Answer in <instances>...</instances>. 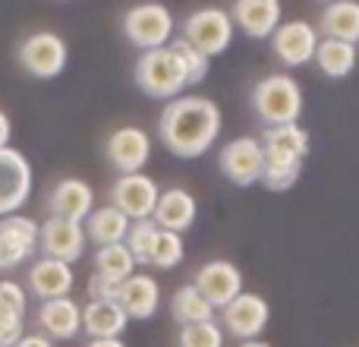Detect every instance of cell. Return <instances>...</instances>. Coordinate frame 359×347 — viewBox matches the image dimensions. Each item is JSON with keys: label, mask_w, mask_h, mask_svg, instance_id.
Returning <instances> with one entry per match:
<instances>
[{"label": "cell", "mask_w": 359, "mask_h": 347, "mask_svg": "<svg viewBox=\"0 0 359 347\" xmlns=\"http://www.w3.org/2000/svg\"><path fill=\"white\" fill-rule=\"evenodd\" d=\"M221 133V107L205 95H180L168 101L158 120L164 149L177 158H202Z\"/></svg>", "instance_id": "6da1fadb"}, {"label": "cell", "mask_w": 359, "mask_h": 347, "mask_svg": "<svg viewBox=\"0 0 359 347\" xmlns=\"http://www.w3.org/2000/svg\"><path fill=\"white\" fill-rule=\"evenodd\" d=\"M252 107L265 126L299 124V114H303V89H299V82L293 79V76L271 73L255 86Z\"/></svg>", "instance_id": "7a4b0ae2"}, {"label": "cell", "mask_w": 359, "mask_h": 347, "mask_svg": "<svg viewBox=\"0 0 359 347\" xmlns=\"http://www.w3.org/2000/svg\"><path fill=\"white\" fill-rule=\"evenodd\" d=\"M136 86L142 89L149 98H180V92L186 89V73L183 63L177 60V54L168 48L142 51V57L136 60Z\"/></svg>", "instance_id": "3957f363"}, {"label": "cell", "mask_w": 359, "mask_h": 347, "mask_svg": "<svg viewBox=\"0 0 359 347\" xmlns=\"http://www.w3.org/2000/svg\"><path fill=\"white\" fill-rule=\"evenodd\" d=\"M16 60L35 79H54L67 70L69 48L57 32H32L16 48Z\"/></svg>", "instance_id": "277c9868"}, {"label": "cell", "mask_w": 359, "mask_h": 347, "mask_svg": "<svg viewBox=\"0 0 359 347\" xmlns=\"http://www.w3.org/2000/svg\"><path fill=\"white\" fill-rule=\"evenodd\" d=\"M123 35L130 38V44L142 51H155V48H168L170 35H174V16L164 4H136L133 10H126L123 16Z\"/></svg>", "instance_id": "5b68a950"}, {"label": "cell", "mask_w": 359, "mask_h": 347, "mask_svg": "<svg viewBox=\"0 0 359 347\" xmlns=\"http://www.w3.org/2000/svg\"><path fill=\"white\" fill-rule=\"evenodd\" d=\"M233 32H236V25L230 19V13L217 10V6H205V10H196L183 19V38L196 51H202L208 60L230 48Z\"/></svg>", "instance_id": "8992f818"}, {"label": "cell", "mask_w": 359, "mask_h": 347, "mask_svg": "<svg viewBox=\"0 0 359 347\" xmlns=\"http://www.w3.org/2000/svg\"><path fill=\"white\" fill-rule=\"evenodd\" d=\"M268 319H271V306L259 294L243 291L236 300H230L221 310V329L224 335L236 338V341H259V335L265 332Z\"/></svg>", "instance_id": "52a82bcc"}, {"label": "cell", "mask_w": 359, "mask_h": 347, "mask_svg": "<svg viewBox=\"0 0 359 347\" xmlns=\"http://www.w3.org/2000/svg\"><path fill=\"white\" fill-rule=\"evenodd\" d=\"M32 164L19 149H0V218L16 215L32 196Z\"/></svg>", "instance_id": "ba28073f"}, {"label": "cell", "mask_w": 359, "mask_h": 347, "mask_svg": "<svg viewBox=\"0 0 359 347\" xmlns=\"http://www.w3.org/2000/svg\"><path fill=\"white\" fill-rule=\"evenodd\" d=\"M158 199H161V190L149 174H120L111 186V205L123 211L130 221L151 218Z\"/></svg>", "instance_id": "9c48e42d"}, {"label": "cell", "mask_w": 359, "mask_h": 347, "mask_svg": "<svg viewBox=\"0 0 359 347\" xmlns=\"http://www.w3.org/2000/svg\"><path fill=\"white\" fill-rule=\"evenodd\" d=\"M38 230H41V224L25 215L0 218V272H13L35 256Z\"/></svg>", "instance_id": "30bf717a"}, {"label": "cell", "mask_w": 359, "mask_h": 347, "mask_svg": "<svg viewBox=\"0 0 359 347\" xmlns=\"http://www.w3.org/2000/svg\"><path fill=\"white\" fill-rule=\"evenodd\" d=\"M86 243H88L86 228H82L79 221H67V218L50 215L48 221L41 224V230H38V249H41V256L60 259V262H67V266L82 259Z\"/></svg>", "instance_id": "8fae6325"}, {"label": "cell", "mask_w": 359, "mask_h": 347, "mask_svg": "<svg viewBox=\"0 0 359 347\" xmlns=\"http://www.w3.org/2000/svg\"><path fill=\"white\" fill-rule=\"evenodd\" d=\"M217 168L221 174L236 186H252L262 180V168H265V152H262L259 139H233L221 149L217 155Z\"/></svg>", "instance_id": "7c38bea8"}, {"label": "cell", "mask_w": 359, "mask_h": 347, "mask_svg": "<svg viewBox=\"0 0 359 347\" xmlns=\"http://www.w3.org/2000/svg\"><path fill=\"white\" fill-rule=\"evenodd\" d=\"M192 284L215 310H224L230 300H236L243 294V272L227 259H211L196 272Z\"/></svg>", "instance_id": "4fadbf2b"}, {"label": "cell", "mask_w": 359, "mask_h": 347, "mask_svg": "<svg viewBox=\"0 0 359 347\" xmlns=\"http://www.w3.org/2000/svg\"><path fill=\"white\" fill-rule=\"evenodd\" d=\"M104 155L111 162V168H117L120 174H142V168L151 158V139L139 126H120L107 136Z\"/></svg>", "instance_id": "5bb4252c"}, {"label": "cell", "mask_w": 359, "mask_h": 347, "mask_svg": "<svg viewBox=\"0 0 359 347\" xmlns=\"http://www.w3.org/2000/svg\"><path fill=\"white\" fill-rule=\"evenodd\" d=\"M318 32L312 29L303 19H290V22H280L278 32L271 35V48L278 54L280 63L287 67H303V63L316 60V48H318Z\"/></svg>", "instance_id": "9a60e30c"}, {"label": "cell", "mask_w": 359, "mask_h": 347, "mask_svg": "<svg viewBox=\"0 0 359 347\" xmlns=\"http://www.w3.org/2000/svg\"><path fill=\"white\" fill-rule=\"evenodd\" d=\"M48 211L54 218L86 224V218L95 211V190L79 177H63L50 186L48 192Z\"/></svg>", "instance_id": "2e32d148"}, {"label": "cell", "mask_w": 359, "mask_h": 347, "mask_svg": "<svg viewBox=\"0 0 359 347\" xmlns=\"http://www.w3.org/2000/svg\"><path fill=\"white\" fill-rule=\"evenodd\" d=\"M73 266H67V262L60 259H48V256H41V259H35L29 266V272H25V287H29V294H35L38 300H57V297H69V291H73Z\"/></svg>", "instance_id": "e0dca14e"}, {"label": "cell", "mask_w": 359, "mask_h": 347, "mask_svg": "<svg viewBox=\"0 0 359 347\" xmlns=\"http://www.w3.org/2000/svg\"><path fill=\"white\" fill-rule=\"evenodd\" d=\"M38 329L50 341H73L82 332V306L73 297L44 300L38 306Z\"/></svg>", "instance_id": "ac0fdd59"}, {"label": "cell", "mask_w": 359, "mask_h": 347, "mask_svg": "<svg viewBox=\"0 0 359 347\" xmlns=\"http://www.w3.org/2000/svg\"><path fill=\"white\" fill-rule=\"evenodd\" d=\"M230 19L246 38H271L280 25V0H233Z\"/></svg>", "instance_id": "d6986e66"}, {"label": "cell", "mask_w": 359, "mask_h": 347, "mask_svg": "<svg viewBox=\"0 0 359 347\" xmlns=\"http://www.w3.org/2000/svg\"><path fill=\"white\" fill-rule=\"evenodd\" d=\"M117 303L123 306V313L130 319L145 322V319H151L158 313V306H161V287H158V281L151 278V275L136 272L133 278H126L123 284H120Z\"/></svg>", "instance_id": "ffe728a7"}, {"label": "cell", "mask_w": 359, "mask_h": 347, "mask_svg": "<svg viewBox=\"0 0 359 347\" xmlns=\"http://www.w3.org/2000/svg\"><path fill=\"white\" fill-rule=\"evenodd\" d=\"M196 215H198V202L196 196H192L189 190H164L161 199H158L155 205V215H151V221L158 224L161 230H174V234H183V230H189L192 224H196Z\"/></svg>", "instance_id": "44dd1931"}, {"label": "cell", "mask_w": 359, "mask_h": 347, "mask_svg": "<svg viewBox=\"0 0 359 347\" xmlns=\"http://www.w3.org/2000/svg\"><path fill=\"white\" fill-rule=\"evenodd\" d=\"M130 325V316L117 300H88L82 306V332L88 338H120Z\"/></svg>", "instance_id": "7402d4cb"}, {"label": "cell", "mask_w": 359, "mask_h": 347, "mask_svg": "<svg viewBox=\"0 0 359 347\" xmlns=\"http://www.w3.org/2000/svg\"><path fill=\"white\" fill-rule=\"evenodd\" d=\"M318 29H322L325 38L356 44L359 41V4L356 0H331L322 10Z\"/></svg>", "instance_id": "603a6c76"}, {"label": "cell", "mask_w": 359, "mask_h": 347, "mask_svg": "<svg viewBox=\"0 0 359 347\" xmlns=\"http://www.w3.org/2000/svg\"><path fill=\"white\" fill-rule=\"evenodd\" d=\"M312 149L309 133L299 124H287V126H268L262 133V152L265 155H278V158H299L306 162Z\"/></svg>", "instance_id": "cb8c5ba5"}, {"label": "cell", "mask_w": 359, "mask_h": 347, "mask_svg": "<svg viewBox=\"0 0 359 347\" xmlns=\"http://www.w3.org/2000/svg\"><path fill=\"white\" fill-rule=\"evenodd\" d=\"M130 224L133 221L120 209H114V205H101V209H95L92 215L86 218L82 228H86V237L95 243V247H111V243L126 240Z\"/></svg>", "instance_id": "d4e9b609"}, {"label": "cell", "mask_w": 359, "mask_h": 347, "mask_svg": "<svg viewBox=\"0 0 359 347\" xmlns=\"http://www.w3.org/2000/svg\"><path fill=\"white\" fill-rule=\"evenodd\" d=\"M170 316L177 319V325H196V322H211L215 319V306L196 291V284H183L170 297Z\"/></svg>", "instance_id": "484cf974"}, {"label": "cell", "mask_w": 359, "mask_h": 347, "mask_svg": "<svg viewBox=\"0 0 359 347\" xmlns=\"http://www.w3.org/2000/svg\"><path fill=\"white\" fill-rule=\"evenodd\" d=\"M316 63L325 76L331 79H344L353 73L356 67V44L347 41H334V38H322L316 48Z\"/></svg>", "instance_id": "4316f807"}, {"label": "cell", "mask_w": 359, "mask_h": 347, "mask_svg": "<svg viewBox=\"0 0 359 347\" xmlns=\"http://www.w3.org/2000/svg\"><path fill=\"white\" fill-rule=\"evenodd\" d=\"M95 275L114 281V284H123L126 278H133L136 275V259L130 256L126 243L98 247V253H95Z\"/></svg>", "instance_id": "83f0119b"}, {"label": "cell", "mask_w": 359, "mask_h": 347, "mask_svg": "<svg viewBox=\"0 0 359 347\" xmlns=\"http://www.w3.org/2000/svg\"><path fill=\"white\" fill-rule=\"evenodd\" d=\"M303 174V162L299 158H278V155H265V168H262L259 183L271 192H287Z\"/></svg>", "instance_id": "f1b7e54d"}, {"label": "cell", "mask_w": 359, "mask_h": 347, "mask_svg": "<svg viewBox=\"0 0 359 347\" xmlns=\"http://www.w3.org/2000/svg\"><path fill=\"white\" fill-rule=\"evenodd\" d=\"M158 224L151 221V218H145V221H133L130 230H126V249H130V256L136 259V266H151V249H155V240H158Z\"/></svg>", "instance_id": "f546056e"}, {"label": "cell", "mask_w": 359, "mask_h": 347, "mask_svg": "<svg viewBox=\"0 0 359 347\" xmlns=\"http://www.w3.org/2000/svg\"><path fill=\"white\" fill-rule=\"evenodd\" d=\"M170 51L177 54V60L183 63V73H186V86H196L208 76V57L202 51H196L186 38H170Z\"/></svg>", "instance_id": "4dcf8cb0"}, {"label": "cell", "mask_w": 359, "mask_h": 347, "mask_svg": "<svg viewBox=\"0 0 359 347\" xmlns=\"http://www.w3.org/2000/svg\"><path fill=\"white\" fill-rule=\"evenodd\" d=\"M186 256V243H183V234H174V230H158V240H155V249H151V266L155 268H177Z\"/></svg>", "instance_id": "1f68e13d"}, {"label": "cell", "mask_w": 359, "mask_h": 347, "mask_svg": "<svg viewBox=\"0 0 359 347\" xmlns=\"http://www.w3.org/2000/svg\"><path fill=\"white\" fill-rule=\"evenodd\" d=\"M177 347H224V329L211 319V322L183 325L177 335Z\"/></svg>", "instance_id": "d6a6232c"}, {"label": "cell", "mask_w": 359, "mask_h": 347, "mask_svg": "<svg viewBox=\"0 0 359 347\" xmlns=\"http://www.w3.org/2000/svg\"><path fill=\"white\" fill-rule=\"evenodd\" d=\"M22 322H25V313L0 306V347H13L22 338Z\"/></svg>", "instance_id": "836d02e7"}, {"label": "cell", "mask_w": 359, "mask_h": 347, "mask_svg": "<svg viewBox=\"0 0 359 347\" xmlns=\"http://www.w3.org/2000/svg\"><path fill=\"white\" fill-rule=\"evenodd\" d=\"M0 306H10L16 313H25L29 306V294L19 281H0Z\"/></svg>", "instance_id": "e575fe53"}, {"label": "cell", "mask_w": 359, "mask_h": 347, "mask_svg": "<svg viewBox=\"0 0 359 347\" xmlns=\"http://www.w3.org/2000/svg\"><path fill=\"white\" fill-rule=\"evenodd\" d=\"M117 294H120V284L92 272V278H88V300H117Z\"/></svg>", "instance_id": "d590c367"}, {"label": "cell", "mask_w": 359, "mask_h": 347, "mask_svg": "<svg viewBox=\"0 0 359 347\" xmlns=\"http://www.w3.org/2000/svg\"><path fill=\"white\" fill-rule=\"evenodd\" d=\"M13 347H54V341H50V338H44L41 332H38V335H22Z\"/></svg>", "instance_id": "8d00e7d4"}, {"label": "cell", "mask_w": 359, "mask_h": 347, "mask_svg": "<svg viewBox=\"0 0 359 347\" xmlns=\"http://www.w3.org/2000/svg\"><path fill=\"white\" fill-rule=\"evenodd\" d=\"M10 136H13V124H10V117L0 111V149H6V145H10Z\"/></svg>", "instance_id": "74e56055"}, {"label": "cell", "mask_w": 359, "mask_h": 347, "mask_svg": "<svg viewBox=\"0 0 359 347\" xmlns=\"http://www.w3.org/2000/svg\"><path fill=\"white\" fill-rule=\"evenodd\" d=\"M86 347H126L120 338H92Z\"/></svg>", "instance_id": "f35d334b"}, {"label": "cell", "mask_w": 359, "mask_h": 347, "mask_svg": "<svg viewBox=\"0 0 359 347\" xmlns=\"http://www.w3.org/2000/svg\"><path fill=\"white\" fill-rule=\"evenodd\" d=\"M236 347H271V344H265V341H240Z\"/></svg>", "instance_id": "ab89813d"}, {"label": "cell", "mask_w": 359, "mask_h": 347, "mask_svg": "<svg viewBox=\"0 0 359 347\" xmlns=\"http://www.w3.org/2000/svg\"><path fill=\"white\" fill-rule=\"evenodd\" d=\"M325 4H331V0H325Z\"/></svg>", "instance_id": "60d3db41"}]
</instances>
